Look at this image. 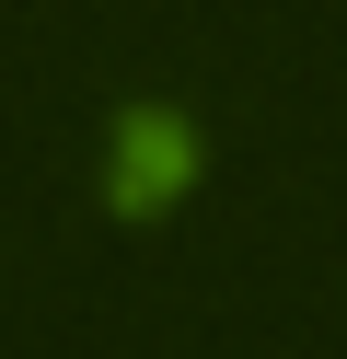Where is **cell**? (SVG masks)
Wrapping results in <instances>:
<instances>
[{
	"label": "cell",
	"mask_w": 347,
	"mask_h": 359,
	"mask_svg": "<svg viewBox=\"0 0 347 359\" xmlns=\"http://www.w3.org/2000/svg\"><path fill=\"white\" fill-rule=\"evenodd\" d=\"M185 174H197V128H185L174 104H116V116H104V209L116 220L162 209Z\"/></svg>",
	"instance_id": "6da1fadb"
}]
</instances>
